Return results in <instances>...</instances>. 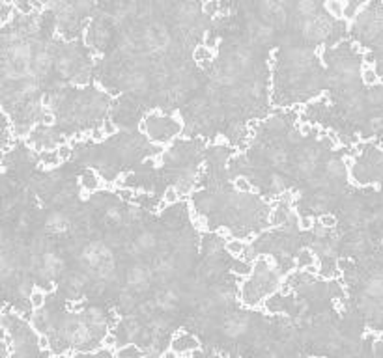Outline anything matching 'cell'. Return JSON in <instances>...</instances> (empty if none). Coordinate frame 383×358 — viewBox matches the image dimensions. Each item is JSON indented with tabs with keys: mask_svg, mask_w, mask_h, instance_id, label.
Returning <instances> with one entry per match:
<instances>
[{
	"mask_svg": "<svg viewBox=\"0 0 383 358\" xmlns=\"http://www.w3.org/2000/svg\"><path fill=\"white\" fill-rule=\"evenodd\" d=\"M213 58V52L208 45H199L195 49V60L197 62H210Z\"/></svg>",
	"mask_w": 383,
	"mask_h": 358,
	"instance_id": "5b68a950",
	"label": "cell"
},
{
	"mask_svg": "<svg viewBox=\"0 0 383 358\" xmlns=\"http://www.w3.org/2000/svg\"><path fill=\"white\" fill-rule=\"evenodd\" d=\"M116 343H118L116 336H113V334H105V338H103V345L109 347V349H114Z\"/></svg>",
	"mask_w": 383,
	"mask_h": 358,
	"instance_id": "5bb4252c",
	"label": "cell"
},
{
	"mask_svg": "<svg viewBox=\"0 0 383 358\" xmlns=\"http://www.w3.org/2000/svg\"><path fill=\"white\" fill-rule=\"evenodd\" d=\"M249 243H251V239H247V241H241V239H230V241L225 245V248L228 254L241 256L247 252V245H249Z\"/></svg>",
	"mask_w": 383,
	"mask_h": 358,
	"instance_id": "7a4b0ae2",
	"label": "cell"
},
{
	"mask_svg": "<svg viewBox=\"0 0 383 358\" xmlns=\"http://www.w3.org/2000/svg\"><path fill=\"white\" fill-rule=\"evenodd\" d=\"M56 153H58V157L62 161H66V159H69V155H71V148H69V146H60Z\"/></svg>",
	"mask_w": 383,
	"mask_h": 358,
	"instance_id": "9a60e30c",
	"label": "cell"
},
{
	"mask_svg": "<svg viewBox=\"0 0 383 358\" xmlns=\"http://www.w3.org/2000/svg\"><path fill=\"white\" fill-rule=\"evenodd\" d=\"M325 8H327L331 15H335V17H342L344 10H346L342 0H327V2H325Z\"/></svg>",
	"mask_w": 383,
	"mask_h": 358,
	"instance_id": "277c9868",
	"label": "cell"
},
{
	"mask_svg": "<svg viewBox=\"0 0 383 358\" xmlns=\"http://www.w3.org/2000/svg\"><path fill=\"white\" fill-rule=\"evenodd\" d=\"M318 222L324 224L325 228H335V226H337V218H335L333 215H322Z\"/></svg>",
	"mask_w": 383,
	"mask_h": 358,
	"instance_id": "7c38bea8",
	"label": "cell"
},
{
	"mask_svg": "<svg viewBox=\"0 0 383 358\" xmlns=\"http://www.w3.org/2000/svg\"><path fill=\"white\" fill-rule=\"evenodd\" d=\"M312 133H316V129H312V125H309V124H303L301 127H299V135H303V137L312 135Z\"/></svg>",
	"mask_w": 383,
	"mask_h": 358,
	"instance_id": "e0dca14e",
	"label": "cell"
},
{
	"mask_svg": "<svg viewBox=\"0 0 383 358\" xmlns=\"http://www.w3.org/2000/svg\"><path fill=\"white\" fill-rule=\"evenodd\" d=\"M179 192L176 187H168V189L165 190V194H163V198H165V203H176L179 200Z\"/></svg>",
	"mask_w": 383,
	"mask_h": 358,
	"instance_id": "52a82bcc",
	"label": "cell"
},
{
	"mask_svg": "<svg viewBox=\"0 0 383 358\" xmlns=\"http://www.w3.org/2000/svg\"><path fill=\"white\" fill-rule=\"evenodd\" d=\"M116 131H118V127L114 125L113 120H105V124H103V133H105L107 137H113V135H116Z\"/></svg>",
	"mask_w": 383,
	"mask_h": 358,
	"instance_id": "8fae6325",
	"label": "cell"
},
{
	"mask_svg": "<svg viewBox=\"0 0 383 358\" xmlns=\"http://www.w3.org/2000/svg\"><path fill=\"white\" fill-rule=\"evenodd\" d=\"M140 245H142V247H153V245H155L153 235L152 233H144L142 237H140Z\"/></svg>",
	"mask_w": 383,
	"mask_h": 358,
	"instance_id": "2e32d148",
	"label": "cell"
},
{
	"mask_svg": "<svg viewBox=\"0 0 383 358\" xmlns=\"http://www.w3.org/2000/svg\"><path fill=\"white\" fill-rule=\"evenodd\" d=\"M45 291L41 289V287H34L32 291H30V295H28V302H30V308L32 310H40V308L45 306Z\"/></svg>",
	"mask_w": 383,
	"mask_h": 358,
	"instance_id": "6da1fadb",
	"label": "cell"
},
{
	"mask_svg": "<svg viewBox=\"0 0 383 358\" xmlns=\"http://www.w3.org/2000/svg\"><path fill=\"white\" fill-rule=\"evenodd\" d=\"M120 356H129V354H142V351H139L137 347H135V343L133 345H127L126 349H122V351H118Z\"/></svg>",
	"mask_w": 383,
	"mask_h": 358,
	"instance_id": "4fadbf2b",
	"label": "cell"
},
{
	"mask_svg": "<svg viewBox=\"0 0 383 358\" xmlns=\"http://www.w3.org/2000/svg\"><path fill=\"white\" fill-rule=\"evenodd\" d=\"M41 122H43L45 125H54V116L47 112V114H43V116H41Z\"/></svg>",
	"mask_w": 383,
	"mask_h": 358,
	"instance_id": "d6986e66",
	"label": "cell"
},
{
	"mask_svg": "<svg viewBox=\"0 0 383 358\" xmlns=\"http://www.w3.org/2000/svg\"><path fill=\"white\" fill-rule=\"evenodd\" d=\"M217 12H219V0H208L204 4L206 15H217Z\"/></svg>",
	"mask_w": 383,
	"mask_h": 358,
	"instance_id": "30bf717a",
	"label": "cell"
},
{
	"mask_svg": "<svg viewBox=\"0 0 383 358\" xmlns=\"http://www.w3.org/2000/svg\"><path fill=\"white\" fill-rule=\"evenodd\" d=\"M377 80H379V78H377V73L374 71L372 67H368V65H366V67L363 69V82H364V84H368V86H374Z\"/></svg>",
	"mask_w": 383,
	"mask_h": 358,
	"instance_id": "8992f818",
	"label": "cell"
},
{
	"mask_svg": "<svg viewBox=\"0 0 383 358\" xmlns=\"http://www.w3.org/2000/svg\"><path fill=\"white\" fill-rule=\"evenodd\" d=\"M82 187H84L86 190H95L98 187H100V179H98V176L93 174V172H86L84 176H82Z\"/></svg>",
	"mask_w": 383,
	"mask_h": 358,
	"instance_id": "3957f363",
	"label": "cell"
},
{
	"mask_svg": "<svg viewBox=\"0 0 383 358\" xmlns=\"http://www.w3.org/2000/svg\"><path fill=\"white\" fill-rule=\"evenodd\" d=\"M234 187H236L239 192H251V190H252L251 183H249V179H247V177H238V179L234 181Z\"/></svg>",
	"mask_w": 383,
	"mask_h": 358,
	"instance_id": "ba28073f",
	"label": "cell"
},
{
	"mask_svg": "<svg viewBox=\"0 0 383 358\" xmlns=\"http://www.w3.org/2000/svg\"><path fill=\"white\" fill-rule=\"evenodd\" d=\"M232 271H234L236 274H241V276H251V274H252L251 265H247V263H236Z\"/></svg>",
	"mask_w": 383,
	"mask_h": 358,
	"instance_id": "9c48e42d",
	"label": "cell"
},
{
	"mask_svg": "<svg viewBox=\"0 0 383 358\" xmlns=\"http://www.w3.org/2000/svg\"><path fill=\"white\" fill-rule=\"evenodd\" d=\"M299 228L305 229V231H307V229H311L312 228V220H311V218H307V216L299 218Z\"/></svg>",
	"mask_w": 383,
	"mask_h": 358,
	"instance_id": "ac0fdd59",
	"label": "cell"
}]
</instances>
